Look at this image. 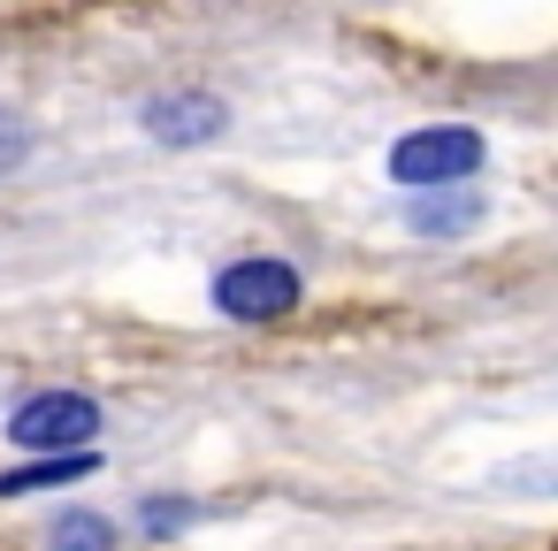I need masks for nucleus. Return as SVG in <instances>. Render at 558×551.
Instances as JSON below:
<instances>
[{"mask_svg": "<svg viewBox=\"0 0 558 551\" xmlns=\"http://www.w3.org/2000/svg\"><path fill=\"white\" fill-rule=\"evenodd\" d=\"M489 169V139L474 123H413L390 139L383 177L398 192H444V184H474Z\"/></svg>", "mask_w": 558, "mask_h": 551, "instance_id": "obj_1", "label": "nucleus"}, {"mask_svg": "<svg viewBox=\"0 0 558 551\" xmlns=\"http://www.w3.org/2000/svg\"><path fill=\"white\" fill-rule=\"evenodd\" d=\"M100 429H108V414L93 391H32L0 414V436L32 459L39 452H100Z\"/></svg>", "mask_w": 558, "mask_h": 551, "instance_id": "obj_2", "label": "nucleus"}, {"mask_svg": "<svg viewBox=\"0 0 558 551\" xmlns=\"http://www.w3.org/2000/svg\"><path fill=\"white\" fill-rule=\"evenodd\" d=\"M207 307H215L222 322H283V314L306 307V276H299L283 253H238V261L215 268Z\"/></svg>", "mask_w": 558, "mask_h": 551, "instance_id": "obj_3", "label": "nucleus"}, {"mask_svg": "<svg viewBox=\"0 0 558 551\" xmlns=\"http://www.w3.org/2000/svg\"><path fill=\"white\" fill-rule=\"evenodd\" d=\"M138 131L169 154H192V146H215L230 131V100L222 93H192V85H169V93H146L138 100Z\"/></svg>", "mask_w": 558, "mask_h": 551, "instance_id": "obj_4", "label": "nucleus"}, {"mask_svg": "<svg viewBox=\"0 0 558 551\" xmlns=\"http://www.w3.org/2000/svg\"><path fill=\"white\" fill-rule=\"evenodd\" d=\"M489 223V192L482 184H444V192H405V230L428 245H459Z\"/></svg>", "mask_w": 558, "mask_h": 551, "instance_id": "obj_5", "label": "nucleus"}, {"mask_svg": "<svg viewBox=\"0 0 558 551\" xmlns=\"http://www.w3.org/2000/svg\"><path fill=\"white\" fill-rule=\"evenodd\" d=\"M100 467V452H39L24 467H0V498H39V490H70Z\"/></svg>", "mask_w": 558, "mask_h": 551, "instance_id": "obj_6", "label": "nucleus"}, {"mask_svg": "<svg viewBox=\"0 0 558 551\" xmlns=\"http://www.w3.org/2000/svg\"><path fill=\"white\" fill-rule=\"evenodd\" d=\"M47 551H123V528L93 505H62L54 528H47Z\"/></svg>", "mask_w": 558, "mask_h": 551, "instance_id": "obj_7", "label": "nucleus"}, {"mask_svg": "<svg viewBox=\"0 0 558 551\" xmlns=\"http://www.w3.org/2000/svg\"><path fill=\"white\" fill-rule=\"evenodd\" d=\"M138 528H146V536H177V528H192V498H146V505H138Z\"/></svg>", "mask_w": 558, "mask_h": 551, "instance_id": "obj_8", "label": "nucleus"}, {"mask_svg": "<svg viewBox=\"0 0 558 551\" xmlns=\"http://www.w3.org/2000/svg\"><path fill=\"white\" fill-rule=\"evenodd\" d=\"M24 161H32V123H24L16 108H0V177L24 169Z\"/></svg>", "mask_w": 558, "mask_h": 551, "instance_id": "obj_9", "label": "nucleus"}]
</instances>
